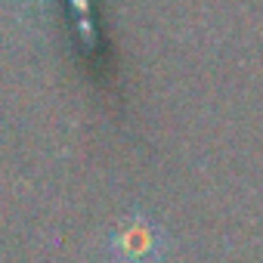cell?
Segmentation results:
<instances>
[{
	"label": "cell",
	"mask_w": 263,
	"mask_h": 263,
	"mask_svg": "<svg viewBox=\"0 0 263 263\" xmlns=\"http://www.w3.org/2000/svg\"><path fill=\"white\" fill-rule=\"evenodd\" d=\"M108 257L115 263H161L167 254V232L146 214H127L108 232Z\"/></svg>",
	"instance_id": "cell-1"
},
{
	"label": "cell",
	"mask_w": 263,
	"mask_h": 263,
	"mask_svg": "<svg viewBox=\"0 0 263 263\" xmlns=\"http://www.w3.org/2000/svg\"><path fill=\"white\" fill-rule=\"evenodd\" d=\"M78 10H81V16H84V34H90V22H87V0H78Z\"/></svg>",
	"instance_id": "cell-2"
}]
</instances>
